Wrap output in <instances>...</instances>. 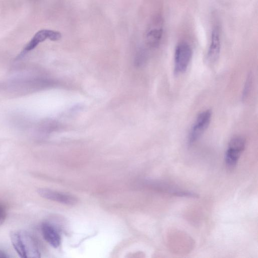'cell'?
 <instances>
[{"mask_svg":"<svg viewBox=\"0 0 258 258\" xmlns=\"http://www.w3.org/2000/svg\"><path fill=\"white\" fill-rule=\"evenodd\" d=\"M12 244L22 258L40 257V252L34 238L24 230L13 231L10 233Z\"/></svg>","mask_w":258,"mask_h":258,"instance_id":"cell-1","label":"cell"},{"mask_svg":"<svg viewBox=\"0 0 258 258\" xmlns=\"http://www.w3.org/2000/svg\"><path fill=\"white\" fill-rule=\"evenodd\" d=\"M192 55L190 46L185 42L179 43L175 49L174 72L176 75L183 73L187 70Z\"/></svg>","mask_w":258,"mask_h":258,"instance_id":"cell-2","label":"cell"},{"mask_svg":"<svg viewBox=\"0 0 258 258\" xmlns=\"http://www.w3.org/2000/svg\"><path fill=\"white\" fill-rule=\"evenodd\" d=\"M212 116L211 110H205L198 114L189 131L187 142L189 145L195 143L208 127Z\"/></svg>","mask_w":258,"mask_h":258,"instance_id":"cell-3","label":"cell"},{"mask_svg":"<svg viewBox=\"0 0 258 258\" xmlns=\"http://www.w3.org/2000/svg\"><path fill=\"white\" fill-rule=\"evenodd\" d=\"M245 140L241 136H235L229 141L225 155V164L229 169L236 166L245 147Z\"/></svg>","mask_w":258,"mask_h":258,"instance_id":"cell-4","label":"cell"},{"mask_svg":"<svg viewBox=\"0 0 258 258\" xmlns=\"http://www.w3.org/2000/svg\"><path fill=\"white\" fill-rule=\"evenodd\" d=\"M163 19L161 16L157 15L153 18L146 36L149 46L156 47L159 45L163 36Z\"/></svg>","mask_w":258,"mask_h":258,"instance_id":"cell-5","label":"cell"},{"mask_svg":"<svg viewBox=\"0 0 258 258\" xmlns=\"http://www.w3.org/2000/svg\"><path fill=\"white\" fill-rule=\"evenodd\" d=\"M61 37L60 32L48 29H42L37 32L31 40L26 45L19 57L24 56L28 52L34 49L40 43L48 39L57 41Z\"/></svg>","mask_w":258,"mask_h":258,"instance_id":"cell-6","label":"cell"},{"mask_svg":"<svg viewBox=\"0 0 258 258\" xmlns=\"http://www.w3.org/2000/svg\"><path fill=\"white\" fill-rule=\"evenodd\" d=\"M221 50V34L220 27L215 25L212 31L211 42L207 52V59L209 62H215Z\"/></svg>","mask_w":258,"mask_h":258,"instance_id":"cell-7","label":"cell"},{"mask_svg":"<svg viewBox=\"0 0 258 258\" xmlns=\"http://www.w3.org/2000/svg\"><path fill=\"white\" fill-rule=\"evenodd\" d=\"M38 194L42 198L66 205H74L77 202L74 196L47 188H39Z\"/></svg>","mask_w":258,"mask_h":258,"instance_id":"cell-8","label":"cell"},{"mask_svg":"<svg viewBox=\"0 0 258 258\" xmlns=\"http://www.w3.org/2000/svg\"><path fill=\"white\" fill-rule=\"evenodd\" d=\"M44 239L53 247H57L60 243V237L54 226L48 223H43L41 226Z\"/></svg>","mask_w":258,"mask_h":258,"instance_id":"cell-9","label":"cell"},{"mask_svg":"<svg viewBox=\"0 0 258 258\" xmlns=\"http://www.w3.org/2000/svg\"><path fill=\"white\" fill-rule=\"evenodd\" d=\"M146 54V52L144 49L139 50L135 58V63L137 66H141L145 62L147 57Z\"/></svg>","mask_w":258,"mask_h":258,"instance_id":"cell-10","label":"cell"},{"mask_svg":"<svg viewBox=\"0 0 258 258\" xmlns=\"http://www.w3.org/2000/svg\"><path fill=\"white\" fill-rule=\"evenodd\" d=\"M7 217V211L3 205L0 203V226L4 222Z\"/></svg>","mask_w":258,"mask_h":258,"instance_id":"cell-11","label":"cell"},{"mask_svg":"<svg viewBox=\"0 0 258 258\" xmlns=\"http://www.w3.org/2000/svg\"><path fill=\"white\" fill-rule=\"evenodd\" d=\"M251 83V78L249 77L246 81L245 84L244 86V89L243 90V96L245 97L247 95L248 92L249 90V87Z\"/></svg>","mask_w":258,"mask_h":258,"instance_id":"cell-12","label":"cell"},{"mask_svg":"<svg viewBox=\"0 0 258 258\" xmlns=\"http://www.w3.org/2000/svg\"><path fill=\"white\" fill-rule=\"evenodd\" d=\"M9 257V256L7 254V253L2 250H0V258H7Z\"/></svg>","mask_w":258,"mask_h":258,"instance_id":"cell-13","label":"cell"}]
</instances>
